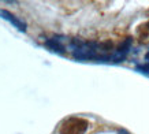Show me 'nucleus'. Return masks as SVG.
Segmentation results:
<instances>
[{
    "label": "nucleus",
    "mask_w": 149,
    "mask_h": 134,
    "mask_svg": "<svg viewBox=\"0 0 149 134\" xmlns=\"http://www.w3.org/2000/svg\"><path fill=\"white\" fill-rule=\"evenodd\" d=\"M88 129V122L79 118H70L63 123L60 134H84Z\"/></svg>",
    "instance_id": "nucleus-1"
},
{
    "label": "nucleus",
    "mask_w": 149,
    "mask_h": 134,
    "mask_svg": "<svg viewBox=\"0 0 149 134\" xmlns=\"http://www.w3.org/2000/svg\"><path fill=\"white\" fill-rule=\"evenodd\" d=\"M0 15H1V18H4V19H7V21H10V22L13 23L15 27H18L19 30H22V31L26 30V25H25L23 22H21L19 19H17L13 14H10L8 11H6V10H0Z\"/></svg>",
    "instance_id": "nucleus-2"
},
{
    "label": "nucleus",
    "mask_w": 149,
    "mask_h": 134,
    "mask_svg": "<svg viewBox=\"0 0 149 134\" xmlns=\"http://www.w3.org/2000/svg\"><path fill=\"white\" fill-rule=\"evenodd\" d=\"M140 30L141 31L144 30V33H141V37H142V38H149V22L145 23L144 26H141Z\"/></svg>",
    "instance_id": "nucleus-3"
},
{
    "label": "nucleus",
    "mask_w": 149,
    "mask_h": 134,
    "mask_svg": "<svg viewBox=\"0 0 149 134\" xmlns=\"http://www.w3.org/2000/svg\"><path fill=\"white\" fill-rule=\"evenodd\" d=\"M119 134H129L127 131H125V130H119Z\"/></svg>",
    "instance_id": "nucleus-4"
},
{
    "label": "nucleus",
    "mask_w": 149,
    "mask_h": 134,
    "mask_svg": "<svg viewBox=\"0 0 149 134\" xmlns=\"http://www.w3.org/2000/svg\"><path fill=\"white\" fill-rule=\"evenodd\" d=\"M148 59H149V54H148Z\"/></svg>",
    "instance_id": "nucleus-5"
}]
</instances>
